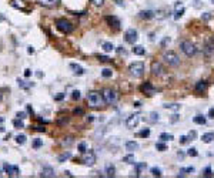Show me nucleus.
I'll return each mask as SVG.
<instances>
[{"mask_svg": "<svg viewBox=\"0 0 214 178\" xmlns=\"http://www.w3.org/2000/svg\"><path fill=\"white\" fill-rule=\"evenodd\" d=\"M207 86H208V84H207L206 81H198L197 84H196V91H197V93H204L207 90Z\"/></svg>", "mask_w": 214, "mask_h": 178, "instance_id": "obj_20", "label": "nucleus"}, {"mask_svg": "<svg viewBox=\"0 0 214 178\" xmlns=\"http://www.w3.org/2000/svg\"><path fill=\"white\" fill-rule=\"evenodd\" d=\"M16 143L17 144H25L26 143V135L25 134H19V135H16Z\"/></svg>", "mask_w": 214, "mask_h": 178, "instance_id": "obj_32", "label": "nucleus"}, {"mask_svg": "<svg viewBox=\"0 0 214 178\" xmlns=\"http://www.w3.org/2000/svg\"><path fill=\"white\" fill-rule=\"evenodd\" d=\"M106 175L107 177H114L116 175V167L114 165H106Z\"/></svg>", "mask_w": 214, "mask_h": 178, "instance_id": "obj_24", "label": "nucleus"}, {"mask_svg": "<svg viewBox=\"0 0 214 178\" xmlns=\"http://www.w3.org/2000/svg\"><path fill=\"white\" fill-rule=\"evenodd\" d=\"M163 60H164L168 66H171V67H177V66L180 64L179 56H177L174 51H170V50H166L164 53H163Z\"/></svg>", "mask_w": 214, "mask_h": 178, "instance_id": "obj_3", "label": "nucleus"}, {"mask_svg": "<svg viewBox=\"0 0 214 178\" xmlns=\"http://www.w3.org/2000/svg\"><path fill=\"white\" fill-rule=\"evenodd\" d=\"M158 117H160V115H158L156 111H151V113H150V118H148V121L150 123H157L158 121Z\"/></svg>", "mask_w": 214, "mask_h": 178, "instance_id": "obj_31", "label": "nucleus"}, {"mask_svg": "<svg viewBox=\"0 0 214 178\" xmlns=\"http://www.w3.org/2000/svg\"><path fill=\"white\" fill-rule=\"evenodd\" d=\"M43 146V140H39V138H36L33 141V147L34 148H39V147Z\"/></svg>", "mask_w": 214, "mask_h": 178, "instance_id": "obj_39", "label": "nucleus"}, {"mask_svg": "<svg viewBox=\"0 0 214 178\" xmlns=\"http://www.w3.org/2000/svg\"><path fill=\"white\" fill-rule=\"evenodd\" d=\"M193 121L196 123V124L204 125V124H206V117H204V115H201V114H198V115H196V117L193 118Z\"/></svg>", "mask_w": 214, "mask_h": 178, "instance_id": "obj_26", "label": "nucleus"}, {"mask_svg": "<svg viewBox=\"0 0 214 178\" xmlns=\"http://www.w3.org/2000/svg\"><path fill=\"white\" fill-rule=\"evenodd\" d=\"M82 162L86 165V167H93V165L96 164V154L93 153V151H86V153H83Z\"/></svg>", "mask_w": 214, "mask_h": 178, "instance_id": "obj_7", "label": "nucleus"}, {"mask_svg": "<svg viewBox=\"0 0 214 178\" xmlns=\"http://www.w3.org/2000/svg\"><path fill=\"white\" fill-rule=\"evenodd\" d=\"M70 157H72V154H70V153H64V154H61V155L59 157V161L63 162V161H66V160H69Z\"/></svg>", "mask_w": 214, "mask_h": 178, "instance_id": "obj_35", "label": "nucleus"}, {"mask_svg": "<svg viewBox=\"0 0 214 178\" xmlns=\"http://www.w3.org/2000/svg\"><path fill=\"white\" fill-rule=\"evenodd\" d=\"M63 97H64V96H63V94H60V96H57V97H56V100H61Z\"/></svg>", "mask_w": 214, "mask_h": 178, "instance_id": "obj_56", "label": "nucleus"}, {"mask_svg": "<svg viewBox=\"0 0 214 178\" xmlns=\"http://www.w3.org/2000/svg\"><path fill=\"white\" fill-rule=\"evenodd\" d=\"M167 43H170V39H168V37H166L164 40L161 41V46H163V47H164V46H166V44H167Z\"/></svg>", "mask_w": 214, "mask_h": 178, "instance_id": "obj_51", "label": "nucleus"}, {"mask_svg": "<svg viewBox=\"0 0 214 178\" xmlns=\"http://www.w3.org/2000/svg\"><path fill=\"white\" fill-rule=\"evenodd\" d=\"M1 98H3V91L0 90V101H1Z\"/></svg>", "mask_w": 214, "mask_h": 178, "instance_id": "obj_58", "label": "nucleus"}, {"mask_svg": "<svg viewBox=\"0 0 214 178\" xmlns=\"http://www.w3.org/2000/svg\"><path fill=\"white\" fill-rule=\"evenodd\" d=\"M107 22L113 26V27H116V29H119V27H120V20H119L117 17H114V16L107 17Z\"/></svg>", "mask_w": 214, "mask_h": 178, "instance_id": "obj_22", "label": "nucleus"}, {"mask_svg": "<svg viewBox=\"0 0 214 178\" xmlns=\"http://www.w3.org/2000/svg\"><path fill=\"white\" fill-rule=\"evenodd\" d=\"M79 151H80L82 154L87 151V146H86V143H80V144H79Z\"/></svg>", "mask_w": 214, "mask_h": 178, "instance_id": "obj_41", "label": "nucleus"}, {"mask_svg": "<svg viewBox=\"0 0 214 178\" xmlns=\"http://www.w3.org/2000/svg\"><path fill=\"white\" fill-rule=\"evenodd\" d=\"M72 97L74 98V100H79L80 98V91H73V96Z\"/></svg>", "mask_w": 214, "mask_h": 178, "instance_id": "obj_47", "label": "nucleus"}, {"mask_svg": "<svg viewBox=\"0 0 214 178\" xmlns=\"http://www.w3.org/2000/svg\"><path fill=\"white\" fill-rule=\"evenodd\" d=\"M126 150H127L129 153H133V151L139 150V143H136V141H127V143H126Z\"/></svg>", "mask_w": 214, "mask_h": 178, "instance_id": "obj_16", "label": "nucleus"}, {"mask_svg": "<svg viewBox=\"0 0 214 178\" xmlns=\"http://www.w3.org/2000/svg\"><path fill=\"white\" fill-rule=\"evenodd\" d=\"M12 6L19 10H26V3L25 0H12Z\"/></svg>", "mask_w": 214, "mask_h": 178, "instance_id": "obj_17", "label": "nucleus"}, {"mask_svg": "<svg viewBox=\"0 0 214 178\" xmlns=\"http://www.w3.org/2000/svg\"><path fill=\"white\" fill-rule=\"evenodd\" d=\"M180 49H181V51H183V53H184L187 57H193L196 53H197L196 46H194L191 41H189V40L181 41V43H180Z\"/></svg>", "mask_w": 214, "mask_h": 178, "instance_id": "obj_6", "label": "nucleus"}, {"mask_svg": "<svg viewBox=\"0 0 214 178\" xmlns=\"http://www.w3.org/2000/svg\"><path fill=\"white\" fill-rule=\"evenodd\" d=\"M56 27H57L59 32H61L63 34H70V33L73 32V26L72 23L66 20V19H59L56 20Z\"/></svg>", "mask_w": 214, "mask_h": 178, "instance_id": "obj_5", "label": "nucleus"}, {"mask_svg": "<svg viewBox=\"0 0 214 178\" xmlns=\"http://www.w3.org/2000/svg\"><path fill=\"white\" fill-rule=\"evenodd\" d=\"M187 137H189L190 140H194V138L197 137V133H196V131H190V133H189V135H187Z\"/></svg>", "mask_w": 214, "mask_h": 178, "instance_id": "obj_45", "label": "nucleus"}, {"mask_svg": "<svg viewBox=\"0 0 214 178\" xmlns=\"http://www.w3.org/2000/svg\"><path fill=\"white\" fill-rule=\"evenodd\" d=\"M39 3L41 6H54L59 3V0H39Z\"/></svg>", "mask_w": 214, "mask_h": 178, "instance_id": "obj_27", "label": "nucleus"}, {"mask_svg": "<svg viewBox=\"0 0 214 178\" xmlns=\"http://www.w3.org/2000/svg\"><path fill=\"white\" fill-rule=\"evenodd\" d=\"M173 134H168V133H163L161 135H160V140L161 141H171L173 140Z\"/></svg>", "mask_w": 214, "mask_h": 178, "instance_id": "obj_29", "label": "nucleus"}, {"mask_svg": "<svg viewBox=\"0 0 214 178\" xmlns=\"http://www.w3.org/2000/svg\"><path fill=\"white\" fill-rule=\"evenodd\" d=\"M3 170H4V172L7 174L9 177H17V175L20 174L19 167H16V165H9V164H4V165H3Z\"/></svg>", "mask_w": 214, "mask_h": 178, "instance_id": "obj_11", "label": "nucleus"}, {"mask_svg": "<svg viewBox=\"0 0 214 178\" xmlns=\"http://www.w3.org/2000/svg\"><path fill=\"white\" fill-rule=\"evenodd\" d=\"M40 177H43V178H53V177H56V172H54V170H53V168L46 167V168H43V170H41Z\"/></svg>", "mask_w": 214, "mask_h": 178, "instance_id": "obj_13", "label": "nucleus"}, {"mask_svg": "<svg viewBox=\"0 0 214 178\" xmlns=\"http://www.w3.org/2000/svg\"><path fill=\"white\" fill-rule=\"evenodd\" d=\"M129 73L132 77L134 79H140L143 77V74H144V63H141V61H134L130 64L129 67Z\"/></svg>", "mask_w": 214, "mask_h": 178, "instance_id": "obj_2", "label": "nucleus"}, {"mask_svg": "<svg viewBox=\"0 0 214 178\" xmlns=\"http://www.w3.org/2000/svg\"><path fill=\"white\" fill-rule=\"evenodd\" d=\"M70 68L73 70V73L76 74V76H83V74H84V68H83L82 66L76 64V63H72V64H70Z\"/></svg>", "mask_w": 214, "mask_h": 178, "instance_id": "obj_15", "label": "nucleus"}, {"mask_svg": "<svg viewBox=\"0 0 214 178\" xmlns=\"http://www.w3.org/2000/svg\"><path fill=\"white\" fill-rule=\"evenodd\" d=\"M36 130H37V131H44V128H43V127H36Z\"/></svg>", "mask_w": 214, "mask_h": 178, "instance_id": "obj_57", "label": "nucleus"}, {"mask_svg": "<svg viewBox=\"0 0 214 178\" xmlns=\"http://www.w3.org/2000/svg\"><path fill=\"white\" fill-rule=\"evenodd\" d=\"M143 168H146V164L143 162V164H137V172H140Z\"/></svg>", "mask_w": 214, "mask_h": 178, "instance_id": "obj_49", "label": "nucleus"}, {"mask_svg": "<svg viewBox=\"0 0 214 178\" xmlns=\"http://www.w3.org/2000/svg\"><path fill=\"white\" fill-rule=\"evenodd\" d=\"M101 47H103V50H104L106 53H110V51H113V50H114L113 43H110V41H104V43L101 44Z\"/></svg>", "mask_w": 214, "mask_h": 178, "instance_id": "obj_25", "label": "nucleus"}, {"mask_svg": "<svg viewBox=\"0 0 214 178\" xmlns=\"http://www.w3.org/2000/svg\"><path fill=\"white\" fill-rule=\"evenodd\" d=\"M154 16H156V13H154V12H151V10L140 12V17H141V19H146V20H150V19H153Z\"/></svg>", "mask_w": 214, "mask_h": 178, "instance_id": "obj_21", "label": "nucleus"}, {"mask_svg": "<svg viewBox=\"0 0 214 178\" xmlns=\"http://www.w3.org/2000/svg\"><path fill=\"white\" fill-rule=\"evenodd\" d=\"M183 14H184V7H183L181 1H177V4H176V12H174V19L179 20Z\"/></svg>", "mask_w": 214, "mask_h": 178, "instance_id": "obj_14", "label": "nucleus"}, {"mask_svg": "<svg viewBox=\"0 0 214 178\" xmlns=\"http://www.w3.org/2000/svg\"><path fill=\"white\" fill-rule=\"evenodd\" d=\"M117 51H119V54H126V51H124L123 47H119V50H117Z\"/></svg>", "mask_w": 214, "mask_h": 178, "instance_id": "obj_53", "label": "nucleus"}, {"mask_svg": "<svg viewBox=\"0 0 214 178\" xmlns=\"http://www.w3.org/2000/svg\"><path fill=\"white\" fill-rule=\"evenodd\" d=\"M213 174H211V168L210 167H207L206 170H204V177H211Z\"/></svg>", "mask_w": 214, "mask_h": 178, "instance_id": "obj_43", "label": "nucleus"}, {"mask_svg": "<svg viewBox=\"0 0 214 178\" xmlns=\"http://www.w3.org/2000/svg\"><path fill=\"white\" fill-rule=\"evenodd\" d=\"M139 123H140V115L139 114H133V115H130L127 120H126V127L127 128H136L137 125H139Z\"/></svg>", "mask_w": 214, "mask_h": 178, "instance_id": "obj_9", "label": "nucleus"}, {"mask_svg": "<svg viewBox=\"0 0 214 178\" xmlns=\"http://www.w3.org/2000/svg\"><path fill=\"white\" fill-rule=\"evenodd\" d=\"M204 54L207 57H210L211 54H214V37H208L206 40V44H204Z\"/></svg>", "mask_w": 214, "mask_h": 178, "instance_id": "obj_10", "label": "nucleus"}, {"mask_svg": "<svg viewBox=\"0 0 214 178\" xmlns=\"http://www.w3.org/2000/svg\"><path fill=\"white\" fill-rule=\"evenodd\" d=\"M101 94H103V97H104V101H106V104L108 105H113L117 103V100H119V94L116 93L114 90L111 89H104L101 91Z\"/></svg>", "mask_w": 214, "mask_h": 178, "instance_id": "obj_4", "label": "nucleus"}, {"mask_svg": "<svg viewBox=\"0 0 214 178\" xmlns=\"http://www.w3.org/2000/svg\"><path fill=\"white\" fill-rule=\"evenodd\" d=\"M132 51L136 54V56H144V54H146V49L141 47V46H133Z\"/></svg>", "mask_w": 214, "mask_h": 178, "instance_id": "obj_19", "label": "nucleus"}, {"mask_svg": "<svg viewBox=\"0 0 214 178\" xmlns=\"http://www.w3.org/2000/svg\"><path fill=\"white\" fill-rule=\"evenodd\" d=\"M124 162H127V164H136V158H134V154L130 153L129 155H126L123 158Z\"/></svg>", "mask_w": 214, "mask_h": 178, "instance_id": "obj_28", "label": "nucleus"}, {"mask_svg": "<svg viewBox=\"0 0 214 178\" xmlns=\"http://www.w3.org/2000/svg\"><path fill=\"white\" fill-rule=\"evenodd\" d=\"M141 91H144L146 94H153L154 93V87L151 86V83H144L143 86H141Z\"/></svg>", "mask_w": 214, "mask_h": 178, "instance_id": "obj_18", "label": "nucleus"}, {"mask_svg": "<svg viewBox=\"0 0 214 178\" xmlns=\"http://www.w3.org/2000/svg\"><path fill=\"white\" fill-rule=\"evenodd\" d=\"M208 117L214 120V108H210V110H208Z\"/></svg>", "mask_w": 214, "mask_h": 178, "instance_id": "obj_50", "label": "nucleus"}, {"mask_svg": "<svg viewBox=\"0 0 214 178\" xmlns=\"http://www.w3.org/2000/svg\"><path fill=\"white\" fill-rule=\"evenodd\" d=\"M190 138L187 137V135H183V137H180V144H186V143H189Z\"/></svg>", "mask_w": 214, "mask_h": 178, "instance_id": "obj_44", "label": "nucleus"}, {"mask_svg": "<svg viewBox=\"0 0 214 178\" xmlns=\"http://www.w3.org/2000/svg\"><path fill=\"white\" fill-rule=\"evenodd\" d=\"M201 140H203V143H206V144L211 143L214 140V133H206V134H203V135H201Z\"/></svg>", "mask_w": 214, "mask_h": 178, "instance_id": "obj_23", "label": "nucleus"}, {"mask_svg": "<svg viewBox=\"0 0 214 178\" xmlns=\"http://www.w3.org/2000/svg\"><path fill=\"white\" fill-rule=\"evenodd\" d=\"M213 3H214V0H213Z\"/></svg>", "mask_w": 214, "mask_h": 178, "instance_id": "obj_61", "label": "nucleus"}, {"mask_svg": "<svg viewBox=\"0 0 214 178\" xmlns=\"http://www.w3.org/2000/svg\"><path fill=\"white\" fill-rule=\"evenodd\" d=\"M151 174H153L154 177H161V170L154 167V168H151Z\"/></svg>", "mask_w": 214, "mask_h": 178, "instance_id": "obj_37", "label": "nucleus"}, {"mask_svg": "<svg viewBox=\"0 0 214 178\" xmlns=\"http://www.w3.org/2000/svg\"><path fill=\"white\" fill-rule=\"evenodd\" d=\"M27 53H29V54H33V53H34V49H33V47H29Z\"/></svg>", "mask_w": 214, "mask_h": 178, "instance_id": "obj_55", "label": "nucleus"}, {"mask_svg": "<svg viewBox=\"0 0 214 178\" xmlns=\"http://www.w3.org/2000/svg\"><path fill=\"white\" fill-rule=\"evenodd\" d=\"M187 155H190V157H197L198 153H197V150H196V148H190L189 151H187Z\"/></svg>", "mask_w": 214, "mask_h": 178, "instance_id": "obj_38", "label": "nucleus"}, {"mask_svg": "<svg viewBox=\"0 0 214 178\" xmlns=\"http://www.w3.org/2000/svg\"><path fill=\"white\" fill-rule=\"evenodd\" d=\"M111 74H113V71H111V70H110V68H104V70H103V71H101V76H103V77H111Z\"/></svg>", "mask_w": 214, "mask_h": 178, "instance_id": "obj_36", "label": "nucleus"}, {"mask_svg": "<svg viewBox=\"0 0 214 178\" xmlns=\"http://www.w3.org/2000/svg\"><path fill=\"white\" fill-rule=\"evenodd\" d=\"M124 39H126V41H127V43L134 44L136 41L139 40V33L136 32L134 29H129V30L126 32V34H124Z\"/></svg>", "mask_w": 214, "mask_h": 178, "instance_id": "obj_8", "label": "nucleus"}, {"mask_svg": "<svg viewBox=\"0 0 214 178\" xmlns=\"http://www.w3.org/2000/svg\"><path fill=\"white\" fill-rule=\"evenodd\" d=\"M14 125H16V127H23L25 124H23V121H22V118H19V120L14 121Z\"/></svg>", "mask_w": 214, "mask_h": 178, "instance_id": "obj_46", "label": "nucleus"}, {"mask_svg": "<svg viewBox=\"0 0 214 178\" xmlns=\"http://www.w3.org/2000/svg\"><path fill=\"white\" fill-rule=\"evenodd\" d=\"M0 175H1V171H0Z\"/></svg>", "mask_w": 214, "mask_h": 178, "instance_id": "obj_60", "label": "nucleus"}, {"mask_svg": "<svg viewBox=\"0 0 214 178\" xmlns=\"http://www.w3.org/2000/svg\"><path fill=\"white\" fill-rule=\"evenodd\" d=\"M3 121H4V118H1V117H0V124H1Z\"/></svg>", "mask_w": 214, "mask_h": 178, "instance_id": "obj_59", "label": "nucleus"}, {"mask_svg": "<svg viewBox=\"0 0 214 178\" xmlns=\"http://www.w3.org/2000/svg\"><path fill=\"white\" fill-rule=\"evenodd\" d=\"M30 74H32V70H29V68H27V70H25V76H26V77H30Z\"/></svg>", "mask_w": 214, "mask_h": 178, "instance_id": "obj_52", "label": "nucleus"}, {"mask_svg": "<svg viewBox=\"0 0 214 178\" xmlns=\"http://www.w3.org/2000/svg\"><path fill=\"white\" fill-rule=\"evenodd\" d=\"M99 60L100 61H103V63H106V61H110V58L106 56H99Z\"/></svg>", "mask_w": 214, "mask_h": 178, "instance_id": "obj_48", "label": "nucleus"}, {"mask_svg": "<svg viewBox=\"0 0 214 178\" xmlns=\"http://www.w3.org/2000/svg\"><path fill=\"white\" fill-rule=\"evenodd\" d=\"M164 108H168V110H173V111H179L180 110V104H164L163 105Z\"/></svg>", "mask_w": 214, "mask_h": 178, "instance_id": "obj_30", "label": "nucleus"}, {"mask_svg": "<svg viewBox=\"0 0 214 178\" xmlns=\"http://www.w3.org/2000/svg\"><path fill=\"white\" fill-rule=\"evenodd\" d=\"M186 172H194V168H193V167H189V168H183V170H180V172H179V177H183V175H186Z\"/></svg>", "mask_w": 214, "mask_h": 178, "instance_id": "obj_33", "label": "nucleus"}, {"mask_svg": "<svg viewBox=\"0 0 214 178\" xmlns=\"http://www.w3.org/2000/svg\"><path fill=\"white\" fill-rule=\"evenodd\" d=\"M17 118H25V113H17Z\"/></svg>", "mask_w": 214, "mask_h": 178, "instance_id": "obj_54", "label": "nucleus"}, {"mask_svg": "<svg viewBox=\"0 0 214 178\" xmlns=\"http://www.w3.org/2000/svg\"><path fill=\"white\" fill-rule=\"evenodd\" d=\"M156 148L158 150V151H166V148H167V147H166L164 143H157V144H156Z\"/></svg>", "mask_w": 214, "mask_h": 178, "instance_id": "obj_40", "label": "nucleus"}, {"mask_svg": "<svg viewBox=\"0 0 214 178\" xmlns=\"http://www.w3.org/2000/svg\"><path fill=\"white\" fill-rule=\"evenodd\" d=\"M151 73L154 74V76H161L163 74V66H161V63H158V61L151 63Z\"/></svg>", "mask_w": 214, "mask_h": 178, "instance_id": "obj_12", "label": "nucleus"}, {"mask_svg": "<svg viewBox=\"0 0 214 178\" xmlns=\"http://www.w3.org/2000/svg\"><path fill=\"white\" fill-rule=\"evenodd\" d=\"M87 104L91 108H100V107L106 105V101H104V97H103L101 93H99V91H90L87 94Z\"/></svg>", "mask_w": 214, "mask_h": 178, "instance_id": "obj_1", "label": "nucleus"}, {"mask_svg": "<svg viewBox=\"0 0 214 178\" xmlns=\"http://www.w3.org/2000/svg\"><path fill=\"white\" fill-rule=\"evenodd\" d=\"M150 135V128H143L139 133V137H143V138H146V137H148Z\"/></svg>", "mask_w": 214, "mask_h": 178, "instance_id": "obj_34", "label": "nucleus"}, {"mask_svg": "<svg viewBox=\"0 0 214 178\" xmlns=\"http://www.w3.org/2000/svg\"><path fill=\"white\" fill-rule=\"evenodd\" d=\"M91 3H93L94 6H103L104 0H91Z\"/></svg>", "mask_w": 214, "mask_h": 178, "instance_id": "obj_42", "label": "nucleus"}]
</instances>
